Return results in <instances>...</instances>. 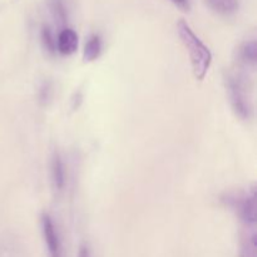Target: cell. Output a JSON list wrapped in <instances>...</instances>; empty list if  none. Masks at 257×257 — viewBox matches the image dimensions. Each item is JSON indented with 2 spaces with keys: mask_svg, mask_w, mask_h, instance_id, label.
<instances>
[{
  "mask_svg": "<svg viewBox=\"0 0 257 257\" xmlns=\"http://www.w3.org/2000/svg\"><path fill=\"white\" fill-rule=\"evenodd\" d=\"M228 97L236 115L243 120H248L253 115L252 85L248 70L238 67L237 72H232L226 78Z\"/></svg>",
  "mask_w": 257,
  "mask_h": 257,
  "instance_id": "obj_1",
  "label": "cell"
},
{
  "mask_svg": "<svg viewBox=\"0 0 257 257\" xmlns=\"http://www.w3.org/2000/svg\"><path fill=\"white\" fill-rule=\"evenodd\" d=\"M177 32L181 42L183 43L190 55L195 77L198 80H203L212 63V53L210 48L196 35V33L191 29V27L185 20H180L177 23Z\"/></svg>",
  "mask_w": 257,
  "mask_h": 257,
  "instance_id": "obj_2",
  "label": "cell"
},
{
  "mask_svg": "<svg viewBox=\"0 0 257 257\" xmlns=\"http://www.w3.org/2000/svg\"><path fill=\"white\" fill-rule=\"evenodd\" d=\"M225 205L235 211L240 217L241 222H256L257 221V203L255 187L247 191L226 193L222 198Z\"/></svg>",
  "mask_w": 257,
  "mask_h": 257,
  "instance_id": "obj_3",
  "label": "cell"
},
{
  "mask_svg": "<svg viewBox=\"0 0 257 257\" xmlns=\"http://www.w3.org/2000/svg\"><path fill=\"white\" fill-rule=\"evenodd\" d=\"M42 231L49 257H63V248L59 233H58L52 217L48 213H44L42 216Z\"/></svg>",
  "mask_w": 257,
  "mask_h": 257,
  "instance_id": "obj_4",
  "label": "cell"
},
{
  "mask_svg": "<svg viewBox=\"0 0 257 257\" xmlns=\"http://www.w3.org/2000/svg\"><path fill=\"white\" fill-rule=\"evenodd\" d=\"M240 257H257L256 222L242 223L240 236Z\"/></svg>",
  "mask_w": 257,
  "mask_h": 257,
  "instance_id": "obj_5",
  "label": "cell"
},
{
  "mask_svg": "<svg viewBox=\"0 0 257 257\" xmlns=\"http://www.w3.org/2000/svg\"><path fill=\"white\" fill-rule=\"evenodd\" d=\"M237 64L242 69L253 72L257 64V44L255 40L242 43L237 49Z\"/></svg>",
  "mask_w": 257,
  "mask_h": 257,
  "instance_id": "obj_6",
  "label": "cell"
},
{
  "mask_svg": "<svg viewBox=\"0 0 257 257\" xmlns=\"http://www.w3.org/2000/svg\"><path fill=\"white\" fill-rule=\"evenodd\" d=\"M78 44H79V38L75 30L70 28H64L60 30L57 37V52L62 55H72L77 52Z\"/></svg>",
  "mask_w": 257,
  "mask_h": 257,
  "instance_id": "obj_7",
  "label": "cell"
},
{
  "mask_svg": "<svg viewBox=\"0 0 257 257\" xmlns=\"http://www.w3.org/2000/svg\"><path fill=\"white\" fill-rule=\"evenodd\" d=\"M50 176H52V185L55 192H62L65 187L67 176H65V166L59 152L53 153L52 162H50Z\"/></svg>",
  "mask_w": 257,
  "mask_h": 257,
  "instance_id": "obj_8",
  "label": "cell"
},
{
  "mask_svg": "<svg viewBox=\"0 0 257 257\" xmlns=\"http://www.w3.org/2000/svg\"><path fill=\"white\" fill-rule=\"evenodd\" d=\"M100 53H102V40H100L99 35L94 34L88 39L85 43L84 50H83V59L85 62H93L97 58H99Z\"/></svg>",
  "mask_w": 257,
  "mask_h": 257,
  "instance_id": "obj_9",
  "label": "cell"
},
{
  "mask_svg": "<svg viewBox=\"0 0 257 257\" xmlns=\"http://www.w3.org/2000/svg\"><path fill=\"white\" fill-rule=\"evenodd\" d=\"M207 4L221 14H232L238 9V0H206Z\"/></svg>",
  "mask_w": 257,
  "mask_h": 257,
  "instance_id": "obj_10",
  "label": "cell"
},
{
  "mask_svg": "<svg viewBox=\"0 0 257 257\" xmlns=\"http://www.w3.org/2000/svg\"><path fill=\"white\" fill-rule=\"evenodd\" d=\"M40 38H42V44L44 49L50 54H54L57 52V39H55L53 30L48 25H44L40 32Z\"/></svg>",
  "mask_w": 257,
  "mask_h": 257,
  "instance_id": "obj_11",
  "label": "cell"
},
{
  "mask_svg": "<svg viewBox=\"0 0 257 257\" xmlns=\"http://www.w3.org/2000/svg\"><path fill=\"white\" fill-rule=\"evenodd\" d=\"M49 9L59 24H64L67 22V9L62 0H49Z\"/></svg>",
  "mask_w": 257,
  "mask_h": 257,
  "instance_id": "obj_12",
  "label": "cell"
},
{
  "mask_svg": "<svg viewBox=\"0 0 257 257\" xmlns=\"http://www.w3.org/2000/svg\"><path fill=\"white\" fill-rule=\"evenodd\" d=\"M52 97V87H50L49 83H44L40 88L39 92V100L42 104H47L48 100Z\"/></svg>",
  "mask_w": 257,
  "mask_h": 257,
  "instance_id": "obj_13",
  "label": "cell"
},
{
  "mask_svg": "<svg viewBox=\"0 0 257 257\" xmlns=\"http://www.w3.org/2000/svg\"><path fill=\"white\" fill-rule=\"evenodd\" d=\"M176 7L180 8L183 12H188L190 10V0H171Z\"/></svg>",
  "mask_w": 257,
  "mask_h": 257,
  "instance_id": "obj_14",
  "label": "cell"
},
{
  "mask_svg": "<svg viewBox=\"0 0 257 257\" xmlns=\"http://www.w3.org/2000/svg\"><path fill=\"white\" fill-rule=\"evenodd\" d=\"M78 257H90V252H89V250H88L87 246H82V247L79 248Z\"/></svg>",
  "mask_w": 257,
  "mask_h": 257,
  "instance_id": "obj_15",
  "label": "cell"
}]
</instances>
